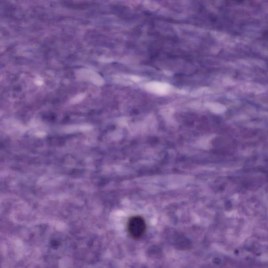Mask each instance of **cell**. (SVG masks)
<instances>
[{"mask_svg": "<svg viewBox=\"0 0 268 268\" xmlns=\"http://www.w3.org/2000/svg\"><path fill=\"white\" fill-rule=\"evenodd\" d=\"M146 229L145 221L140 216H134L129 219L127 223V230L132 238H140L144 234Z\"/></svg>", "mask_w": 268, "mask_h": 268, "instance_id": "obj_1", "label": "cell"}]
</instances>
